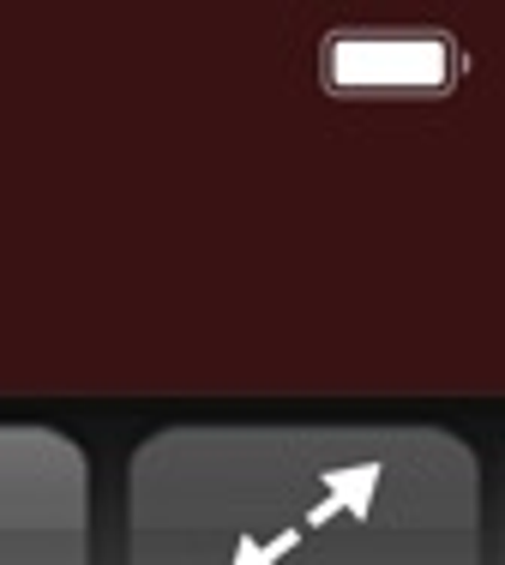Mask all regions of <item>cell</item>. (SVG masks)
<instances>
[{"instance_id":"obj_1","label":"cell","mask_w":505,"mask_h":565,"mask_svg":"<svg viewBox=\"0 0 505 565\" xmlns=\"http://www.w3.org/2000/svg\"><path fill=\"white\" fill-rule=\"evenodd\" d=\"M127 565H487L482 457L421 422L163 427L127 469Z\"/></svg>"},{"instance_id":"obj_2","label":"cell","mask_w":505,"mask_h":565,"mask_svg":"<svg viewBox=\"0 0 505 565\" xmlns=\"http://www.w3.org/2000/svg\"><path fill=\"white\" fill-rule=\"evenodd\" d=\"M0 565H90V463L55 427L0 422Z\"/></svg>"}]
</instances>
